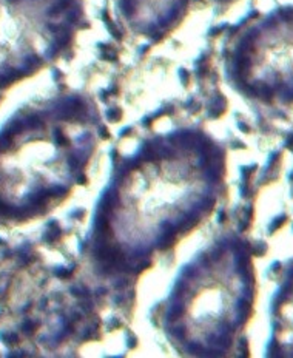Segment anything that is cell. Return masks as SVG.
<instances>
[{
    "instance_id": "7",
    "label": "cell",
    "mask_w": 293,
    "mask_h": 358,
    "mask_svg": "<svg viewBox=\"0 0 293 358\" xmlns=\"http://www.w3.org/2000/svg\"><path fill=\"white\" fill-rule=\"evenodd\" d=\"M213 2H216V3H231V2H235V0H213Z\"/></svg>"
},
{
    "instance_id": "4",
    "label": "cell",
    "mask_w": 293,
    "mask_h": 358,
    "mask_svg": "<svg viewBox=\"0 0 293 358\" xmlns=\"http://www.w3.org/2000/svg\"><path fill=\"white\" fill-rule=\"evenodd\" d=\"M83 23V0H0V91L65 56Z\"/></svg>"
},
{
    "instance_id": "1",
    "label": "cell",
    "mask_w": 293,
    "mask_h": 358,
    "mask_svg": "<svg viewBox=\"0 0 293 358\" xmlns=\"http://www.w3.org/2000/svg\"><path fill=\"white\" fill-rule=\"evenodd\" d=\"M227 153L207 130L153 133L122 154L97 196L83 250L99 275L130 278L176 247L214 211Z\"/></svg>"
},
{
    "instance_id": "5",
    "label": "cell",
    "mask_w": 293,
    "mask_h": 358,
    "mask_svg": "<svg viewBox=\"0 0 293 358\" xmlns=\"http://www.w3.org/2000/svg\"><path fill=\"white\" fill-rule=\"evenodd\" d=\"M225 80L247 97L293 96V9H281L231 32L222 46Z\"/></svg>"
},
{
    "instance_id": "2",
    "label": "cell",
    "mask_w": 293,
    "mask_h": 358,
    "mask_svg": "<svg viewBox=\"0 0 293 358\" xmlns=\"http://www.w3.org/2000/svg\"><path fill=\"white\" fill-rule=\"evenodd\" d=\"M105 136L88 94L60 93L19 107L0 125V222L43 218L88 178Z\"/></svg>"
},
{
    "instance_id": "3",
    "label": "cell",
    "mask_w": 293,
    "mask_h": 358,
    "mask_svg": "<svg viewBox=\"0 0 293 358\" xmlns=\"http://www.w3.org/2000/svg\"><path fill=\"white\" fill-rule=\"evenodd\" d=\"M253 290L250 250L236 236H219L179 267L157 306V326L177 355L225 357L250 318Z\"/></svg>"
},
{
    "instance_id": "6",
    "label": "cell",
    "mask_w": 293,
    "mask_h": 358,
    "mask_svg": "<svg viewBox=\"0 0 293 358\" xmlns=\"http://www.w3.org/2000/svg\"><path fill=\"white\" fill-rule=\"evenodd\" d=\"M196 0H113L114 14L130 34L159 42L176 31Z\"/></svg>"
}]
</instances>
